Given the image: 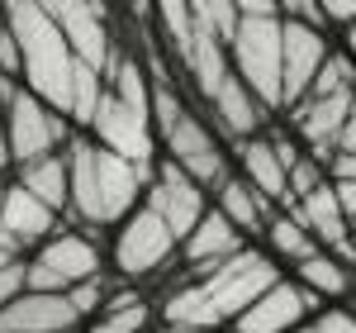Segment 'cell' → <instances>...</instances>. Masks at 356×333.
I'll use <instances>...</instances> for the list:
<instances>
[{
    "label": "cell",
    "instance_id": "cell-1",
    "mask_svg": "<svg viewBox=\"0 0 356 333\" xmlns=\"http://www.w3.org/2000/svg\"><path fill=\"white\" fill-rule=\"evenodd\" d=\"M67 166H72V210H67V219L76 229H90V233H105V229L114 233L147 200V186H152V171L105 153L90 134H76L67 143Z\"/></svg>",
    "mask_w": 356,
    "mask_h": 333
},
{
    "label": "cell",
    "instance_id": "cell-2",
    "mask_svg": "<svg viewBox=\"0 0 356 333\" xmlns=\"http://www.w3.org/2000/svg\"><path fill=\"white\" fill-rule=\"evenodd\" d=\"M10 33L24 53V91H33L43 105H53L57 114L72 119L76 105V72L81 62L72 53L67 33L57 29L48 5H10Z\"/></svg>",
    "mask_w": 356,
    "mask_h": 333
},
{
    "label": "cell",
    "instance_id": "cell-3",
    "mask_svg": "<svg viewBox=\"0 0 356 333\" xmlns=\"http://www.w3.org/2000/svg\"><path fill=\"white\" fill-rule=\"evenodd\" d=\"M228 53H233V77L271 114H285V20H280V5L247 0Z\"/></svg>",
    "mask_w": 356,
    "mask_h": 333
},
{
    "label": "cell",
    "instance_id": "cell-4",
    "mask_svg": "<svg viewBox=\"0 0 356 333\" xmlns=\"http://www.w3.org/2000/svg\"><path fill=\"white\" fill-rule=\"evenodd\" d=\"M0 110H5V139H10L15 171L67 153V143L76 139V124L67 114H57L53 105H43L19 82H0Z\"/></svg>",
    "mask_w": 356,
    "mask_h": 333
},
{
    "label": "cell",
    "instance_id": "cell-5",
    "mask_svg": "<svg viewBox=\"0 0 356 333\" xmlns=\"http://www.w3.org/2000/svg\"><path fill=\"white\" fill-rule=\"evenodd\" d=\"M105 262H110V252L100 248V233L62 224L43 248L29 252V291L67 295V291H76L86 281L105 277Z\"/></svg>",
    "mask_w": 356,
    "mask_h": 333
},
{
    "label": "cell",
    "instance_id": "cell-6",
    "mask_svg": "<svg viewBox=\"0 0 356 333\" xmlns=\"http://www.w3.org/2000/svg\"><path fill=\"white\" fill-rule=\"evenodd\" d=\"M176 262H181V238L147 205H138L134 215L110 233V272L124 286L162 277L166 267H176Z\"/></svg>",
    "mask_w": 356,
    "mask_h": 333
},
{
    "label": "cell",
    "instance_id": "cell-7",
    "mask_svg": "<svg viewBox=\"0 0 356 333\" xmlns=\"http://www.w3.org/2000/svg\"><path fill=\"white\" fill-rule=\"evenodd\" d=\"M86 134L105 153L143 166V171H157V162H162V139H157V124H152V105L129 100V95H119L110 86H105V100H100V110H95Z\"/></svg>",
    "mask_w": 356,
    "mask_h": 333
},
{
    "label": "cell",
    "instance_id": "cell-8",
    "mask_svg": "<svg viewBox=\"0 0 356 333\" xmlns=\"http://www.w3.org/2000/svg\"><path fill=\"white\" fill-rule=\"evenodd\" d=\"M162 157L176 162L186 176H195L204 191H219L223 181L233 176V153L223 148V139L209 129V119H204L200 110H191L162 139Z\"/></svg>",
    "mask_w": 356,
    "mask_h": 333
},
{
    "label": "cell",
    "instance_id": "cell-9",
    "mask_svg": "<svg viewBox=\"0 0 356 333\" xmlns=\"http://www.w3.org/2000/svg\"><path fill=\"white\" fill-rule=\"evenodd\" d=\"M48 10H53L57 29L67 33L76 62L90 67V72H105V77H110L114 57H119V33H114V24H110L114 10H105V5H81V0H57V5H48Z\"/></svg>",
    "mask_w": 356,
    "mask_h": 333
},
{
    "label": "cell",
    "instance_id": "cell-10",
    "mask_svg": "<svg viewBox=\"0 0 356 333\" xmlns=\"http://www.w3.org/2000/svg\"><path fill=\"white\" fill-rule=\"evenodd\" d=\"M143 205H147L181 243L195 233V224L214 210V205H209V191H204L195 176H186L176 162H166V157L157 162V171H152V186H147V200H143Z\"/></svg>",
    "mask_w": 356,
    "mask_h": 333
},
{
    "label": "cell",
    "instance_id": "cell-11",
    "mask_svg": "<svg viewBox=\"0 0 356 333\" xmlns=\"http://www.w3.org/2000/svg\"><path fill=\"white\" fill-rule=\"evenodd\" d=\"M352 100L356 95H309L295 110L285 114L290 134L304 143V153L314 162L332 166V157L342 153V134H347V119H352Z\"/></svg>",
    "mask_w": 356,
    "mask_h": 333
},
{
    "label": "cell",
    "instance_id": "cell-12",
    "mask_svg": "<svg viewBox=\"0 0 356 333\" xmlns=\"http://www.w3.org/2000/svg\"><path fill=\"white\" fill-rule=\"evenodd\" d=\"M318 309H323V300H318L309 286H300L295 277H280L271 291L233 324V333H300Z\"/></svg>",
    "mask_w": 356,
    "mask_h": 333
},
{
    "label": "cell",
    "instance_id": "cell-13",
    "mask_svg": "<svg viewBox=\"0 0 356 333\" xmlns=\"http://www.w3.org/2000/svg\"><path fill=\"white\" fill-rule=\"evenodd\" d=\"M280 20H285V114H290L300 100H309L323 62L332 57V38L323 29H309L304 20H290L285 10Z\"/></svg>",
    "mask_w": 356,
    "mask_h": 333
},
{
    "label": "cell",
    "instance_id": "cell-14",
    "mask_svg": "<svg viewBox=\"0 0 356 333\" xmlns=\"http://www.w3.org/2000/svg\"><path fill=\"white\" fill-rule=\"evenodd\" d=\"M57 229H62V215L48 210L38 195H29L19 181H5L0 186V233H10L24 252L43 248Z\"/></svg>",
    "mask_w": 356,
    "mask_h": 333
},
{
    "label": "cell",
    "instance_id": "cell-15",
    "mask_svg": "<svg viewBox=\"0 0 356 333\" xmlns=\"http://www.w3.org/2000/svg\"><path fill=\"white\" fill-rule=\"evenodd\" d=\"M233 171L243 176L252 191H261L275 210H295L290 205V171L280 162V148L271 134H257V139L233 143Z\"/></svg>",
    "mask_w": 356,
    "mask_h": 333
},
{
    "label": "cell",
    "instance_id": "cell-16",
    "mask_svg": "<svg viewBox=\"0 0 356 333\" xmlns=\"http://www.w3.org/2000/svg\"><path fill=\"white\" fill-rule=\"evenodd\" d=\"M81 314L67 295L53 291H24L0 314V333H81Z\"/></svg>",
    "mask_w": 356,
    "mask_h": 333
},
{
    "label": "cell",
    "instance_id": "cell-17",
    "mask_svg": "<svg viewBox=\"0 0 356 333\" xmlns=\"http://www.w3.org/2000/svg\"><path fill=\"white\" fill-rule=\"evenodd\" d=\"M243 248H252V243L223 219L219 210H209L204 219L195 224V233L181 243V267H186V277H204V272L223 267L228 257H238Z\"/></svg>",
    "mask_w": 356,
    "mask_h": 333
},
{
    "label": "cell",
    "instance_id": "cell-18",
    "mask_svg": "<svg viewBox=\"0 0 356 333\" xmlns=\"http://www.w3.org/2000/svg\"><path fill=\"white\" fill-rule=\"evenodd\" d=\"M204 110H209V124L219 129V139H228V148H233V143H243V139L266 134V124H271V110H266V105H261V100H257L238 77L223 86Z\"/></svg>",
    "mask_w": 356,
    "mask_h": 333
},
{
    "label": "cell",
    "instance_id": "cell-19",
    "mask_svg": "<svg viewBox=\"0 0 356 333\" xmlns=\"http://www.w3.org/2000/svg\"><path fill=\"white\" fill-rule=\"evenodd\" d=\"M214 210H219L223 219H228L233 229H238V233H243L247 243H252L257 233H266V224H271V215H275L271 200H266L261 191H252L243 176H238V171L223 181L219 191H214Z\"/></svg>",
    "mask_w": 356,
    "mask_h": 333
},
{
    "label": "cell",
    "instance_id": "cell-20",
    "mask_svg": "<svg viewBox=\"0 0 356 333\" xmlns=\"http://www.w3.org/2000/svg\"><path fill=\"white\" fill-rule=\"evenodd\" d=\"M10 181H19L29 195H38L48 210H57V215L67 219V210H72V166H67V153L24 166V171H15Z\"/></svg>",
    "mask_w": 356,
    "mask_h": 333
},
{
    "label": "cell",
    "instance_id": "cell-21",
    "mask_svg": "<svg viewBox=\"0 0 356 333\" xmlns=\"http://www.w3.org/2000/svg\"><path fill=\"white\" fill-rule=\"evenodd\" d=\"M290 277L300 281V286H309L318 300H342V295H352L356 291V267L352 262H342V257H332V252H314L309 262H300Z\"/></svg>",
    "mask_w": 356,
    "mask_h": 333
},
{
    "label": "cell",
    "instance_id": "cell-22",
    "mask_svg": "<svg viewBox=\"0 0 356 333\" xmlns=\"http://www.w3.org/2000/svg\"><path fill=\"white\" fill-rule=\"evenodd\" d=\"M261 238H266V252H271L280 267H290V272H295L300 262H309V257L318 252L314 233H309V229L300 224V215H295V210H275Z\"/></svg>",
    "mask_w": 356,
    "mask_h": 333
},
{
    "label": "cell",
    "instance_id": "cell-23",
    "mask_svg": "<svg viewBox=\"0 0 356 333\" xmlns=\"http://www.w3.org/2000/svg\"><path fill=\"white\" fill-rule=\"evenodd\" d=\"M309 95H356V57L347 48H332V57L323 62Z\"/></svg>",
    "mask_w": 356,
    "mask_h": 333
},
{
    "label": "cell",
    "instance_id": "cell-24",
    "mask_svg": "<svg viewBox=\"0 0 356 333\" xmlns=\"http://www.w3.org/2000/svg\"><path fill=\"white\" fill-rule=\"evenodd\" d=\"M157 324V309L147 305H134V309H114V314H100V319H90L81 333H152Z\"/></svg>",
    "mask_w": 356,
    "mask_h": 333
},
{
    "label": "cell",
    "instance_id": "cell-25",
    "mask_svg": "<svg viewBox=\"0 0 356 333\" xmlns=\"http://www.w3.org/2000/svg\"><path fill=\"white\" fill-rule=\"evenodd\" d=\"M332 176H328V166L323 162H314L309 153H304L300 162L290 166V205H300V200H309L314 191H323Z\"/></svg>",
    "mask_w": 356,
    "mask_h": 333
},
{
    "label": "cell",
    "instance_id": "cell-26",
    "mask_svg": "<svg viewBox=\"0 0 356 333\" xmlns=\"http://www.w3.org/2000/svg\"><path fill=\"white\" fill-rule=\"evenodd\" d=\"M300 333H356V309H347V305H323Z\"/></svg>",
    "mask_w": 356,
    "mask_h": 333
},
{
    "label": "cell",
    "instance_id": "cell-27",
    "mask_svg": "<svg viewBox=\"0 0 356 333\" xmlns=\"http://www.w3.org/2000/svg\"><path fill=\"white\" fill-rule=\"evenodd\" d=\"M24 291H29V257H24V262H15L10 272H0V314L15 305Z\"/></svg>",
    "mask_w": 356,
    "mask_h": 333
},
{
    "label": "cell",
    "instance_id": "cell-28",
    "mask_svg": "<svg viewBox=\"0 0 356 333\" xmlns=\"http://www.w3.org/2000/svg\"><path fill=\"white\" fill-rule=\"evenodd\" d=\"M332 195H337V205H342L347 224L356 229V181H332Z\"/></svg>",
    "mask_w": 356,
    "mask_h": 333
},
{
    "label": "cell",
    "instance_id": "cell-29",
    "mask_svg": "<svg viewBox=\"0 0 356 333\" xmlns=\"http://www.w3.org/2000/svg\"><path fill=\"white\" fill-rule=\"evenodd\" d=\"M328 176H332V181H356V157H352V153H337L332 166H328Z\"/></svg>",
    "mask_w": 356,
    "mask_h": 333
},
{
    "label": "cell",
    "instance_id": "cell-30",
    "mask_svg": "<svg viewBox=\"0 0 356 333\" xmlns=\"http://www.w3.org/2000/svg\"><path fill=\"white\" fill-rule=\"evenodd\" d=\"M342 153L356 157V100H352V119H347V134H342Z\"/></svg>",
    "mask_w": 356,
    "mask_h": 333
},
{
    "label": "cell",
    "instance_id": "cell-31",
    "mask_svg": "<svg viewBox=\"0 0 356 333\" xmlns=\"http://www.w3.org/2000/svg\"><path fill=\"white\" fill-rule=\"evenodd\" d=\"M342 48H347V53L356 57V29H352V33H347V38H342Z\"/></svg>",
    "mask_w": 356,
    "mask_h": 333
},
{
    "label": "cell",
    "instance_id": "cell-32",
    "mask_svg": "<svg viewBox=\"0 0 356 333\" xmlns=\"http://www.w3.org/2000/svg\"><path fill=\"white\" fill-rule=\"evenodd\" d=\"M10 29V5H0V33Z\"/></svg>",
    "mask_w": 356,
    "mask_h": 333
},
{
    "label": "cell",
    "instance_id": "cell-33",
    "mask_svg": "<svg viewBox=\"0 0 356 333\" xmlns=\"http://www.w3.org/2000/svg\"><path fill=\"white\" fill-rule=\"evenodd\" d=\"M352 248H356V229H352Z\"/></svg>",
    "mask_w": 356,
    "mask_h": 333
},
{
    "label": "cell",
    "instance_id": "cell-34",
    "mask_svg": "<svg viewBox=\"0 0 356 333\" xmlns=\"http://www.w3.org/2000/svg\"><path fill=\"white\" fill-rule=\"evenodd\" d=\"M0 186H5V181H0Z\"/></svg>",
    "mask_w": 356,
    "mask_h": 333
}]
</instances>
